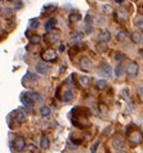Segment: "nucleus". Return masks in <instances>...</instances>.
<instances>
[{
  "instance_id": "nucleus-23",
  "label": "nucleus",
  "mask_w": 143,
  "mask_h": 153,
  "mask_svg": "<svg viewBox=\"0 0 143 153\" xmlns=\"http://www.w3.org/2000/svg\"><path fill=\"white\" fill-rule=\"evenodd\" d=\"M123 74H124V65L123 63H119L115 67V76L116 77H120V76H123Z\"/></svg>"
},
{
  "instance_id": "nucleus-21",
  "label": "nucleus",
  "mask_w": 143,
  "mask_h": 153,
  "mask_svg": "<svg viewBox=\"0 0 143 153\" xmlns=\"http://www.w3.org/2000/svg\"><path fill=\"white\" fill-rule=\"evenodd\" d=\"M74 99V93L71 90H65L63 95H62V100L63 102H71Z\"/></svg>"
},
{
  "instance_id": "nucleus-7",
  "label": "nucleus",
  "mask_w": 143,
  "mask_h": 153,
  "mask_svg": "<svg viewBox=\"0 0 143 153\" xmlns=\"http://www.w3.org/2000/svg\"><path fill=\"white\" fill-rule=\"evenodd\" d=\"M111 144H112V147L115 148L116 151L123 149L124 146H125V139L121 137V135H116V137H113L111 139Z\"/></svg>"
},
{
  "instance_id": "nucleus-27",
  "label": "nucleus",
  "mask_w": 143,
  "mask_h": 153,
  "mask_svg": "<svg viewBox=\"0 0 143 153\" xmlns=\"http://www.w3.org/2000/svg\"><path fill=\"white\" fill-rule=\"evenodd\" d=\"M28 28H31V30L39 28V21H37L36 18H32L30 22H28Z\"/></svg>"
},
{
  "instance_id": "nucleus-5",
  "label": "nucleus",
  "mask_w": 143,
  "mask_h": 153,
  "mask_svg": "<svg viewBox=\"0 0 143 153\" xmlns=\"http://www.w3.org/2000/svg\"><path fill=\"white\" fill-rule=\"evenodd\" d=\"M26 148V140L23 137H17L13 140V149L16 152H23V149Z\"/></svg>"
},
{
  "instance_id": "nucleus-14",
  "label": "nucleus",
  "mask_w": 143,
  "mask_h": 153,
  "mask_svg": "<svg viewBox=\"0 0 143 153\" xmlns=\"http://www.w3.org/2000/svg\"><path fill=\"white\" fill-rule=\"evenodd\" d=\"M39 146H40L41 149H48L49 146H50V139H49V137H47V135H43V137L40 138Z\"/></svg>"
},
{
  "instance_id": "nucleus-15",
  "label": "nucleus",
  "mask_w": 143,
  "mask_h": 153,
  "mask_svg": "<svg viewBox=\"0 0 143 153\" xmlns=\"http://www.w3.org/2000/svg\"><path fill=\"white\" fill-rule=\"evenodd\" d=\"M56 23H57V19L56 18H49L47 22H45V25H44V27H45V31H52V30L54 28V26H56Z\"/></svg>"
},
{
  "instance_id": "nucleus-2",
  "label": "nucleus",
  "mask_w": 143,
  "mask_h": 153,
  "mask_svg": "<svg viewBox=\"0 0 143 153\" xmlns=\"http://www.w3.org/2000/svg\"><path fill=\"white\" fill-rule=\"evenodd\" d=\"M57 52L54 49H45L43 53H41V59L43 62H56L57 61Z\"/></svg>"
},
{
  "instance_id": "nucleus-32",
  "label": "nucleus",
  "mask_w": 143,
  "mask_h": 153,
  "mask_svg": "<svg viewBox=\"0 0 143 153\" xmlns=\"http://www.w3.org/2000/svg\"><path fill=\"white\" fill-rule=\"evenodd\" d=\"M92 17H90V14H86V17H85V25H89V26H92Z\"/></svg>"
},
{
  "instance_id": "nucleus-34",
  "label": "nucleus",
  "mask_w": 143,
  "mask_h": 153,
  "mask_svg": "<svg viewBox=\"0 0 143 153\" xmlns=\"http://www.w3.org/2000/svg\"><path fill=\"white\" fill-rule=\"evenodd\" d=\"M35 149H36V147L34 146V144H30V146L27 147V151L30 152V153H32V152H35Z\"/></svg>"
},
{
  "instance_id": "nucleus-41",
  "label": "nucleus",
  "mask_w": 143,
  "mask_h": 153,
  "mask_svg": "<svg viewBox=\"0 0 143 153\" xmlns=\"http://www.w3.org/2000/svg\"><path fill=\"white\" fill-rule=\"evenodd\" d=\"M117 153H129V152H127V151H120V152H117Z\"/></svg>"
},
{
  "instance_id": "nucleus-28",
  "label": "nucleus",
  "mask_w": 143,
  "mask_h": 153,
  "mask_svg": "<svg viewBox=\"0 0 143 153\" xmlns=\"http://www.w3.org/2000/svg\"><path fill=\"white\" fill-rule=\"evenodd\" d=\"M40 41H41V36H39V35H32L30 37L31 44H40Z\"/></svg>"
},
{
  "instance_id": "nucleus-3",
  "label": "nucleus",
  "mask_w": 143,
  "mask_h": 153,
  "mask_svg": "<svg viewBox=\"0 0 143 153\" xmlns=\"http://www.w3.org/2000/svg\"><path fill=\"white\" fill-rule=\"evenodd\" d=\"M138 72H139V66H138V63L136 61H132L127 67V75L130 79H134L137 77Z\"/></svg>"
},
{
  "instance_id": "nucleus-30",
  "label": "nucleus",
  "mask_w": 143,
  "mask_h": 153,
  "mask_svg": "<svg viewBox=\"0 0 143 153\" xmlns=\"http://www.w3.org/2000/svg\"><path fill=\"white\" fill-rule=\"evenodd\" d=\"M99 147V140H97V142L93 144V146H92V148H90V152L89 153H94L95 151H97V148Z\"/></svg>"
},
{
  "instance_id": "nucleus-8",
  "label": "nucleus",
  "mask_w": 143,
  "mask_h": 153,
  "mask_svg": "<svg viewBox=\"0 0 143 153\" xmlns=\"http://www.w3.org/2000/svg\"><path fill=\"white\" fill-rule=\"evenodd\" d=\"M21 102H22V104L26 107L27 109V112H31V109H32V105H34V102L31 100V98L28 97L27 94V91H25L21 94Z\"/></svg>"
},
{
  "instance_id": "nucleus-26",
  "label": "nucleus",
  "mask_w": 143,
  "mask_h": 153,
  "mask_svg": "<svg viewBox=\"0 0 143 153\" xmlns=\"http://www.w3.org/2000/svg\"><path fill=\"white\" fill-rule=\"evenodd\" d=\"M81 39H83V33H75V35L71 37L70 42L71 44H77V42L81 41Z\"/></svg>"
},
{
  "instance_id": "nucleus-19",
  "label": "nucleus",
  "mask_w": 143,
  "mask_h": 153,
  "mask_svg": "<svg viewBox=\"0 0 143 153\" xmlns=\"http://www.w3.org/2000/svg\"><path fill=\"white\" fill-rule=\"evenodd\" d=\"M127 37H128V32L125 31V30H120L119 32L116 33V40L117 41H124V40H127Z\"/></svg>"
},
{
  "instance_id": "nucleus-13",
  "label": "nucleus",
  "mask_w": 143,
  "mask_h": 153,
  "mask_svg": "<svg viewBox=\"0 0 143 153\" xmlns=\"http://www.w3.org/2000/svg\"><path fill=\"white\" fill-rule=\"evenodd\" d=\"M101 74L103 76H106V77H111L112 72H111V67L108 63H102V66H101Z\"/></svg>"
},
{
  "instance_id": "nucleus-43",
  "label": "nucleus",
  "mask_w": 143,
  "mask_h": 153,
  "mask_svg": "<svg viewBox=\"0 0 143 153\" xmlns=\"http://www.w3.org/2000/svg\"><path fill=\"white\" fill-rule=\"evenodd\" d=\"M1 10H3V9H1V8H0V13H1Z\"/></svg>"
},
{
  "instance_id": "nucleus-31",
  "label": "nucleus",
  "mask_w": 143,
  "mask_h": 153,
  "mask_svg": "<svg viewBox=\"0 0 143 153\" xmlns=\"http://www.w3.org/2000/svg\"><path fill=\"white\" fill-rule=\"evenodd\" d=\"M121 97H123L124 99H128L129 98V89H123V91H121Z\"/></svg>"
},
{
  "instance_id": "nucleus-9",
  "label": "nucleus",
  "mask_w": 143,
  "mask_h": 153,
  "mask_svg": "<svg viewBox=\"0 0 143 153\" xmlns=\"http://www.w3.org/2000/svg\"><path fill=\"white\" fill-rule=\"evenodd\" d=\"M35 70H36L37 74H40V75H47L48 72L50 71V66L48 65L47 62L40 61V62H37V63H36Z\"/></svg>"
},
{
  "instance_id": "nucleus-17",
  "label": "nucleus",
  "mask_w": 143,
  "mask_h": 153,
  "mask_svg": "<svg viewBox=\"0 0 143 153\" xmlns=\"http://www.w3.org/2000/svg\"><path fill=\"white\" fill-rule=\"evenodd\" d=\"M95 88H97V90H99V91L106 90V88H107V81H106L104 79L97 80V81H95Z\"/></svg>"
},
{
  "instance_id": "nucleus-29",
  "label": "nucleus",
  "mask_w": 143,
  "mask_h": 153,
  "mask_svg": "<svg viewBox=\"0 0 143 153\" xmlns=\"http://www.w3.org/2000/svg\"><path fill=\"white\" fill-rule=\"evenodd\" d=\"M124 59H127V56H125L124 53H116V54H115V61H117V62H123Z\"/></svg>"
},
{
  "instance_id": "nucleus-18",
  "label": "nucleus",
  "mask_w": 143,
  "mask_h": 153,
  "mask_svg": "<svg viewBox=\"0 0 143 153\" xmlns=\"http://www.w3.org/2000/svg\"><path fill=\"white\" fill-rule=\"evenodd\" d=\"M60 36H61V33L60 31H49V41L50 42H57L58 39H60Z\"/></svg>"
},
{
  "instance_id": "nucleus-38",
  "label": "nucleus",
  "mask_w": 143,
  "mask_h": 153,
  "mask_svg": "<svg viewBox=\"0 0 143 153\" xmlns=\"http://www.w3.org/2000/svg\"><path fill=\"white\" fill-rule=\"evenodd\" d=\"M102 8H103V10H104V12H107L108 9H110V5H108V4H106V5H103Z\"/></svg>"
},
{
  "instance_id": "nucleus-12",
  "label": "nucleus",
  "mask_w": 143,
  "mask_h": 153,
  "mask_svg": "<svg viewBox=\"0 0 143 153\" xmlns=\"http://www.w3.org/2000/svg\"><path fill=\"white\" fill-rule=\"evenodd\" d=\"M130 39H132L133 42H143V32L141 31H134L132 32V35H130Z\"/></svg>"
},
{
  "instance_id": "nucleus-11",
  "label": "nucleus",
  "mask_w": 143,
  "mask_h": 153,
  "mask_svg": "<svg viewBox=\"0 0 143 153\" xmlns=\"http://www.w3.org/2000/svg\"><path fill=\"white\" fill-rule=\"evenodd\" d=\"M27 94L31 98V100L34 102V103H39V102L44 100V97L41 94H39V93H36V91H27Z\"/></svg>"
},
{
  "instance_id": "nucleus-35",
  "label": "nucleus",
  "mask_w": 143,
  "mask_h": 153,
  "mask_svg": "<svg viewBox=\"0 0 143 153\" xmlns=\"http://www.w3.org/2000/svg\"><path fill=\"white\" fill-rule=\"evenodd\" d=\"M84 31H85V33H90L92 32V26H89V25H85V26H84Z\"/></svg>"
},
{
  "instance_id": "nucleus-44",
  "label": "nucleus",
  "mask_w": 143,
  "mask_h": 153,
  "mask_svg": "<svg viewBox=\"0 0 143 153\" xmlns=\"http://www.w3.org/2000/svg\"><path fill=\"white\" fill-rule=\"evenodd\" d=\"M8 1H13V0H8Z\"/></svg>"
},
{
  "instance_id": "nucleus-45",
  "label": "nucleus",
  "mask_w": 143,
  "mask_h": 153,
  "mask_svg": "<svg viewBox=\"0 0 143 153\" xmlns=\"http://www.w3.org/2000/svg\"><path fill=\"white\" fill-rule=\"evenodd\" d=\"M36 153H41V152H36Z\"/></svg>"
},
{
  "instance_id": "nucleus-36",
  "label": "nucleus",
  "mask_w": 143,
  "mask_h": 153,
  "mask_svg": "<svg viewBox=\"0 0 143 153\" xmlns=\"http://www.w3.org/2000/svg\"><path fill=\"white\" fill-rule=\"evenodd\" d=\"M21 7H22V1H17V3L14 4V9H16V10L21 9Z\"/></svg>"
},
{
  "instance_id": "nucleus-4",
  "label": "nucleus",
  "mask_w": 143,
  "mask_h": 153,
  "mask_svg": "<svg viewBox=\"0 0 143 153\" xmlns=\"http://www.w3.org/2000/svg\"><path fill=\"white\" fill-rule=\"evenodd\" d=\"M79 66L80 68H81L83 71H90L92 68H93V62H92V59L89 57H81L79 61Z\"/></svg>"
},
{
  "instance_id": "nucleus-6",
  "label": "nucleus",
  "mask_w": 143,
  "mask_h": 153,
  "mask_svg": "<svg viewBox=\"0 0 143 153\" xmlns=\"http://www.w3.org/2000/svg\"><path fill=\"white\" fill-rule=\"evenodd\" d=\"M115 21L116 22H120V23H124L128 21V12L127 9L124 8H119L116 12H115Z\"/></svg>"
},
{
  "instance_id": "nucleus-10",
  "label": "nucleus",
  "mask_w": 143,
  "mask_h": 153,
  "mask_svg": "<svg viewBox=\"0 0 143 153\" xmlns=\"http://www.w3.org/2000/svg\"><path fill=\"white\" fill-rule=\"evenodd\" d=\"M98 40L99 42H107L111 40V32L108 31V30H103L102 32H99V35H98Z\"/></svg>"
},
{
  "instance_id": "nucleus-20",
  "label": "nucleus",
  "mask_w": 143,
  "mask_h": 153,
  "mask_svg": "<svg viewBox=\"0 0 143 153\" xmlns=\"http://www.w3.org/2000/svg\"><path fill=\"white\" fill-rule=\"evenodd\" d=\"M25 120H26V114L22 111H16V121L18 122V124H23Z\"/></svg>"
},
{
  "instance_id": "nucleus-25",
  "label": "nucleus",
  "mask_w": 143,
  "mask_h": 153,
  "mask_svg": "<svg viewBox=\"0 0 143 153\" xmlns=\"http://www.w3.org/2000/svg\"><path fill=\"white\" fill-rule=\"evenodd\" d=\"M81 19V14L80 13H71L70 17H69V21L70 23H74V22H79Z\"/></svg>"
},
{
  "instance_id": "nucleus-33",
  "label": "nucleus",
  "mask_w": 143,
  "mask_h": 153,
  "mask_svg": "<svg viewBox=\"0 0 143 153\" xmlns=\"http://www.w3.org/2000/svg\"><path fill=\"white\" fill-rule=\"evenodd\" d=\"M136 25L138 27H143V18H138L136 19Z\"/></svg>"
},
{
  "instance_id": "nucleus-1",
  "label": "nucleus",
  "mask_w": 143,
  "mask_h": 153,
  "mask_svg": "<svg viewBox=\"0 0 143 153\" xmlns=\"http://www.w3.org/2000/svg\"><path fill=\"white\" fill-rule=\"evenodd\" d=\"M127 139H128V143L130 147H137L143 142V133L136 127L134 125H130L127 130Z\"/></svg>"
},
{
  "instance_id": "nucleus-39",
  "label": "nucleus",
  "mask_w": 143,
  "mask_h": 153,
  "mask_svg": "<svg viewBox=\"0 0 143 153\" xmlns=\"http://www.w3.org/2000/svg\"><path fill=\"white\" fill-rule=\"evenodd\" d=\"M139 94H141V95H143V86L139 89Z\"/></svg>"
},
{
  "instance_id": "nucleus-37",
  "label": "nucleus",
  "mask_w": 143,
  "mask_h": 153,
  "mask_svg": "<svg viewBox=\"0 0 143 153\" xmlns=\"http://www.w3.org/2000/svg\"><path fill=\"white\" fill-rule=\"evenodd\" d=\"M65 49H66V46H65L63 44H61V45H60V48H58V50H60L61 53H62V52H65Z\"/></svg>"
},
{
  "instance_id": "nucleus-40",
  "label": "nucleus",
  "mask_w": 143,
  "mask_h": 153,
  "mask_svg": "<svg viewBox=\"0 0 143 153\" xmlns=\"http://www.w3.org/2000/svg\"><path fill=\"white\" fill-rule=\"evenodd\" d=\"M115 1H116V3H119V4H121V3H123V0H115Z\"/></svg>"
},
{
  "instance_id": "nucleus-24",
  "label": "nucleus",
  "mask_w": 143,
  "mask_h": 153,
  "mask_svg": "<svg viewBox=\"0 0 143 153\" xmlns=\"http://www.w3.org/2000/svg\"><path fill=\"white\" fill-rule=\"evenodd\" d=\"M50 113H52V111H50V108L48 107V105H43V107L40 108V114L43 117H49Z\"/></svg>"
},
{
  "instance_id": "nucleus-46",
  "label": "nucleus",
  "mask_w": 143,
  "mask_h": 153,
  "mask_svg": "<svg viewBox=\"0 0 143 153\" xmlns=\"http://www.w3.org/2000/svg\"><path fill=\"white\" fill-rule=\"evenodd\" d=\"M1 1H3V0H0V3H1Z\"/></svg>"
},
{
  "instance_id": "nucleus-22",
  "label": "nucleus",
  "mask_w": 143,
  "mask_h": 153,
  "mask_svg": "<svg viewBox=\"0 0 143 153\" xmlns=\"http://www.w3.org/2000/svg\"><path fill=\"white\" fill-rule=\"evenodd\" d=\"M80 85H81L83 88H89L90 85V79L88 77V76H80Z\"/></svg>"
},
{
  "instance_id": "nucleus-16",
  "label": "nucleus",
  "mask_w": 143,
  "mask_h": 153,
  "mask_svg": "<svg viewBox=\"0 0 143 153\" xmlns=\"http://www.w3.org/2000/svg\"><path fill=\"white\" fill-rule=\"evenodd\" d=\"M95 50L98 53H101V54H103V53H106L107 50H108V46H107V44L106 42H97L95 44Z\"/></svg>"
},
{
  "instance_id": "nucleus-42",
  "label": "nucleus",
  "mask_w": 143,
  "mask_h": 153,
  "mask_svg": "<svg viewBox=\"0 0 143 153\" xmlns=\"http://www.w3.org/2000/svg\"><path fill=\"white\" fill-rule=\"evenodd\" d=\"M1 36H3V33H0V39H1Z\"/></svg>"
}]
</instances>
